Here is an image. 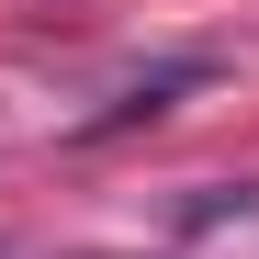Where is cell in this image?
<instances>
[{
    "label": "cell",
    "mask_w": 259,
    "mask_h": 259,
    "mask_svg": "<svg viewBox=\"0 0 259 259\" xmlns=\"http://www.w3.org/2000/svg\"><path fill=\"white\" fill-rule=\"evenodd\" d=\"M68 259H136V248H68Z\"/></svg>",
    "instance_id": "obj_1"
}]
</instances>
